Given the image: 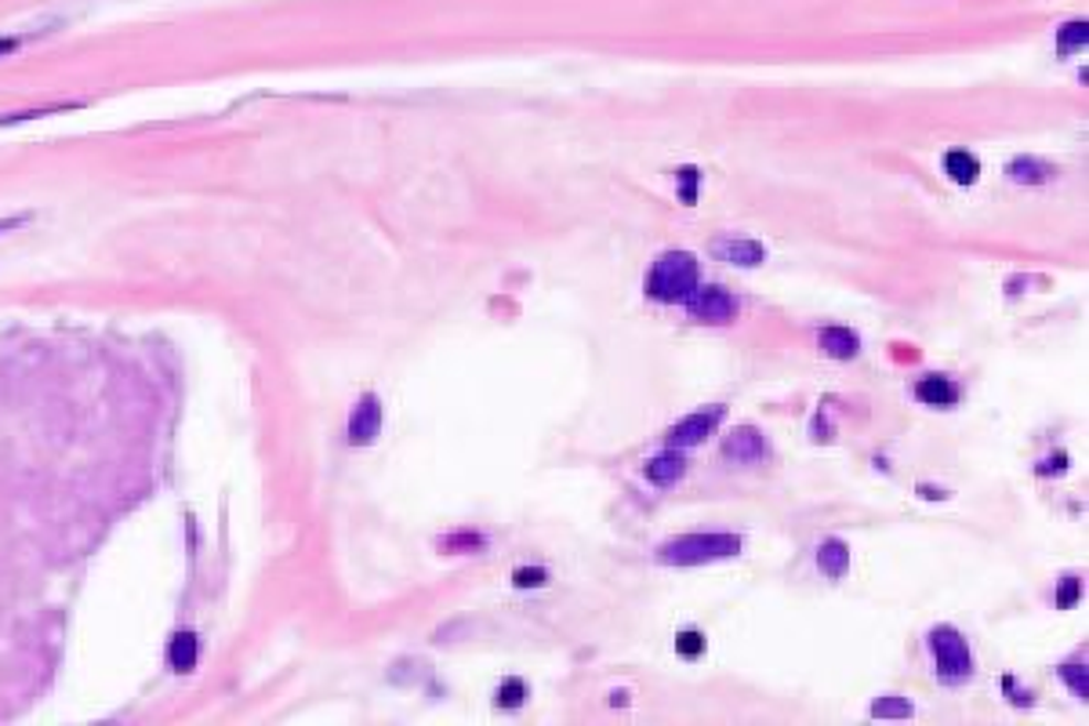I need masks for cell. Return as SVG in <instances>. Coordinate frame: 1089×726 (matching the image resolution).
I'll use <instances>...</instances> for the list:
<instances>
[{"label":"cell","mask_w":1089,"mask_h":726,"mask_svg":"<svg viewBox=\"0 0 1089 726\" xmlns=\"http://www.w3.org/2000/svg\"><path fill=\"white\" fill-rule=\"evenodd\" d=\"M741 553L737 534H680L658 548V563L665 567H701V563L730 559Z\"/></svg>","instance_id":"1"},{"label":"cell","mask_w":1089,"mask_h":726,"mask_svg":"<svg viewBox=\"0 0 1089 726\" xmlns=\"http://www.w3.org/2000/svg\"><path fill=\"white\" fill-rule=\"evenodd\" d=\"M694 287H697V258L691 252H665L647 277V295L665 306L686 302V295Z\"/></svg>","instance_id":"2"},{"label":"cell","mask_w":1089,"mask_h":726,"mask_svg":"<svg viewBox=\"0 0 1089 726\" xmlns=\"http://www.w3.org/2000/svg\"><path fill=\"white\" fill-rule=\"evenodd\" d=\"M930 654H933V665L941 672V680L948 683H962L970 680L973 672V654H970V643L967 636L951 624H937L930 632Z\"/></svg>","instance_id":"3"},{"label":"cell","mask_w":1089,"mask_h":726,"mask_svg":"<svg viewBox=\"0 0 1089 726\" xmlns=\"http://www.w3.org/2000/svg\"><path fill=\"white\" fill-rule=\"evenodd\" d=\"M683 306L697 323H730L737 317V298L726 291V287H716V284L694 287V291L686 295Z\"/></svg>","instance_id":"4"},{"label":"cell","mask_w":1089,"mask_h":726,"mask_svg":"<svg viewBox=\"0 0 1089 726\" xmlns=\"http://www.w3.org/2000/svg\"><path fill=\"white\" fill-rule=\"evenodd\" d=\"M719 421H723V407L697 410V415H691V418H683V421L672 425V429H669V447L672 450H686V447L705 444L708 436L716 433Z\"/></svg>","instance_id":"5"},{"label":"cell","mask_w":1089,"mask_h":726,"mask_svg":"<svg viewBox=\"0 0 1089 726\" xmlns=\"http://www.w3.org/2000/svg\"><path fill=\"white\" fill-rule=\"evenodd\" d=\"M712 258L719 261H730V266H741V269H756L767 261V247L759 241H745V236H716L708 244Z\"/></svg>","instance_id":"6"},{"label":"cell","mask_w":1089,"mask_h":726,"mask_svg":"<svg viewBox=\"0 0 1089 726\" xmlns=\"http://www.w3.org/2000/svg\"><path fill=\"white\" fill-rule=\"evenodd\" d=\"M382 418H385V410L378 404V396H363L353 407V415H349V444L353 447L374 444V436L382 433Z\"/></svg>","instance_id":"7"},{"label":"cell","mask_w":1089,"mask_h":726,"mask_svg":"<svg viewBox=\"0 0 1089 726\" xmlns=\"http://www.w3.org/2000/svg\"><path fill=\"white\" fill-rule=\"evenodd\" d=\"M723 455L730 461H741V466H752V461L770 458V444L759 429H752V425H741V429H734L723 440Z\"/></svg>","instance_id":"8"},{"label":"cell","mask_w":1089,"mask_h":726,"mask_svg":"<svg viewBox=\"0 0 1089 726\" xmlns=\"http://www.w3.org/2000/svg\"><path fill=\"white\" fill-rule=\"evenodd\" d=\"M916 396L926 407H951V404H959V385L944 378V374H926V378H919V385H916Z\"/></svg>","instance_id":"9"},{"label":"cell","mask_w":1089,"mask_h":726,"mask_svg":"<svg viewBox=\"0 0 1089 726\" xmlns=\"http://www.w3.org/2000/svg\"><path fill=\"white\" fill-rule=\"evenodd\" d=\"M647 480L650 483H658V487H672V483H680L683 480V472H686V461L680 450H665V455H658V458H650L647 466Z\"/></svg>","instance_id":"10"},{"label":"cell","mask_w":1089,"mask_h":726,"mask_svg":"<svg viewBox=\"0 0 1089 726\" xmlns=\"http://www.w3.org/2000/svg\"><path fill=\"white\" fill-rule=\"evenodd\" d=\"M818 342L832 360H854L861 353V334L850 328H824L818 334Z\"/></svg>","instance_id":"11"},{"label":"cell","mask_w":1089,"mask_h":726,"mask_svg":"<svg viewBox=\"0 0 1089 726\" xmlns=\"http://www.w3.org/2000/svg\"><path fill=\"white\" fill-rule=\"evenodd\" d=\"M818 567H821L824 578L839 581L850 570V545L839 542V537H829V542H821V548H818Z\"/></svg>","instance_id":"12"},{"label":"cell","mask_w":1089,"mask_h":726,"mask_svg":"<svg viewBox=\"0 0 1089 726\" xmlns=\"http://www.w3.org/2000/svg\"><path fill=\"white\" fill-rule=\"evenodd\" d=\"M944 171L955 185H973L981 179V160L967 153V149H951V153H944Z\"/></svg>","instance_id":"13"},{"label":"cell","mask_w":1089,"mask_h":726,"mask_svg":"<svg viewBox=\"0 0 1089 726\" xmlns=\"http://www.w3.org/2000/svg\"><path fill=\"white\" fill-rule=\"evenodd\" d=\"M1010 182H1017V185H1043L1049 182V174H1054V168L1046 164V160H1035V157H1017V160H1010Z\"/></svg>","instance_id":"14"},{"label":"cell","mask_w":1089,"mask_h":726,"mask_svg":"<svg viewBox=\"0 0 1089 726\" xmlns=\"http://www.w3.org/2000/svg\"><path fill=\"white\" fill-rule=\"evenodd\" d=\"M168 665L174 672H193L196 665V636L193 632H179L168 647Z\"/></svg>","instance_id":"15"},{"label":"cell","mask_w":1089,"mask_h":726,"mask_svg":"<svg viewBox=\"0 0 1089 726\" xmlns=\"http://www.w3.org/2000/svg\"><path fill=\"white\" fill-rule=\"evenodd\" d=\"M911 701L908 697H879L872 705V716L875 719H911Z\"/></svg>","instance_id":"16"},{"label":"cell","mask_w":1089,"mask_h":726,"mask_svg":"<svg viewBox=\"0 0 1089 726\" xmlns=\"http://www.w3.org/2000/svg\"><path fill=\"white\" fill-rule=\"evenodd\" d=\"M1086 41H1089V26H1086V22H1068V26L1057 30V52L1060 55L1075 52V47H1086Z\"/></svg>","instance_id":"17"},{"label":"cell","mask_w":1089,"mask_h":726,"mask_svg":"<svg viewBox=\"0 0 1089 726\" xmlns=\"http://www.w3.org/2000/svg\"><path fill=\"white\" fill-rule=\"evenodd\" d=\"M1060 680L1071 686V694L1075 697H1089V675H1086V665H1060Z\"/></svg>","instance_id":"18"},{"label":"cell","mask_w":1089,"mask_h":726,"mask_svg":"<svg viewBox=\"0 0 1089 726\" xmlns=\"http://www.w3.org/2000/svg\"><path fill=\"white\" fill-rule=\"evenodd\" d=\"M487 545V537L483 534H450L440 542V548H447V553H472V548H483Z\"/></svg>","instance_id":"19"},{"label":"cell","mask_w":1089,"mask_h":726,"mask_svg":"<svg viewBox=\"0 0 1089 726\" xmlns=\"http://www.w3.org/2000/svg\"><path fill=\"white\" fill-rule=\"evenodd\" d=\"M675 182H680V200H683V204H697L701 171L697 168H680V171H675Z\"/></svg>","instance_id":"20"},{"label":"cell","mask_w":1089,"mask_h":726,"mask_svg":"<svg viewBox=\"0 0 1089 726\" xmlns=\"http://www.w3.org/2000/svg\"><path fill=\"white\" fill-rule=\"evenodd\" d=\"M523 697H527V686H523V680H509V683L498 686V705L502 708H520Z\"/></svg>","instance_id":"21"},{"label":"cell","mask_w":1089,"mask_h":726,"mask_svg":"<svg viewBox=\"0 0 1089 726\" xmlns=\"http://www.w3.org/2000/svg\"><path fill=\"white\" fill-rule=\"evenodd\" d=\"M675 650H680V654L683 658H701V654H705V636H701V632H680V636H675Z\"/></svg>","instance_id":"22"},{"label":"cell","mask_w":1089,"mask_h":726,"mask_svg":"<svg viewBox=\"0 0 1089 726\" xmlns=\"http://www.w3.org/2000/svg\"><path fill=\"white\" fill-rule=\"evenodd\" d=\"M512 581H516V588H542L548 581V570H542V567H520L516 574H512Z\"/></svg>","instance_id":"23"},{"label":"cell","mask_w":1089,"mask_h":726,"mask_svg":"<svg viewBox=\"0 0 1089 726\" xmlns=\"http://www.w3.org/2000/svg\"><path fill=\"white\" fill-rule=\"evenodd\" d=\"M1079 596H1082V581H1079V578H1064L1060 592H1057V607H1060V610H1071V607H1075V599H1079Z\"/></svg>","instance_id":"24"},{"label":"cell","mask_w":1089,"mask_h":726,"mask_svg":"<svg viewBox=\"0 0 1089 726\" xmlns=\"http://www.w3.org/2000/svg\"><path fill=\"white\" fill-rule=\"evenodd\" d=\"M19 47V41H8V36H0V55H11Z\"/></svg>","instance_id":"25"},{"label":"cell","mask_w":1089,"mask_h":726,"mask_svg":"<svg viewBox=\"0 0 1089 726\" xmlns=\"http://www.w3.org/2000/svg\"><path fill=\"white\" fill-rule=\"evenodd\" d=\"M11 225H15V222H8V225H4V222H0V233H4V229H11Z\"/></svg>","instance_id":"26"}]
</instances>
